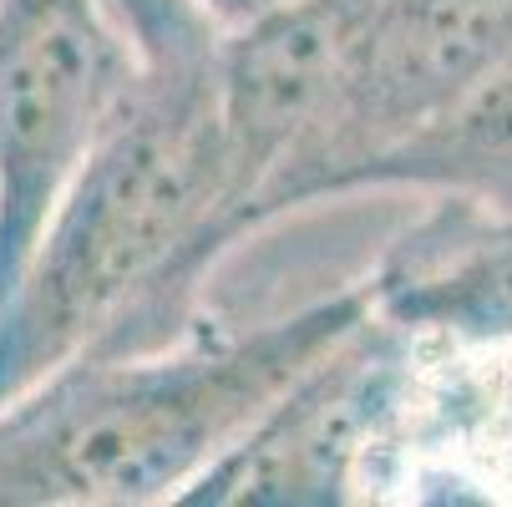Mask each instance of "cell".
Returning <instances> with one entry per match:
<instances>
[{"label":"cell","mask_w":512,"mask_h":507,"mask_svg":"<svg viewBox=\"0 0 512 507\" xmlns=\"http://www.w3.org/2000/svg\"><path fill=\"white\" fill-rule=\"evenodd\" d=\"M198 6L218 21V26H244V21H259L279 6H295V0H198Z\"/></svg>","instance_id":"cell-7"},{"label":"cell","mask_w":512,"mask_h":507,"mask_svg":"<svg viewBox=\"0 0 512 507\" xmlns=\"http://www.w3.org/2000/svg\"><path fill=\"white\" fill-rule=\"evenodd\" d=\"M365 320L355 279L254 330L198 320L158 350L77 355L0 406V507L183 502Z\"/></svg>","instance_id":"cell-2"},{"label":"cell","mask_w":512,"mask_h":507,"mask_svg":"<svg viewBox=\"0 0 512 507\" xmlns=\"http://www.w3.org/2000/svg\"><path fill=\"white\" fill-rule=\"evenodd\" d=\"M371 310L421 340L512 350V208L426 193V208L360 279Z\"/></svg>","instance_id":"cell-6"},{"label":"cell","mask_w":512,"mask_h":507,"mask_svg":"<svg viewBox=\"0 0 512 507\" xmlns=\"http://www.w3.org/2000/svg\"><path fill=\"white\" fill-rule=\"evenodd\" d=\"M512 61V0H365L345 82L310 142L269 183L259 229L355 198L360 173Z\"/></svg>","instance_id":"cell-3"},{"label":"cell","mask_w":512,"mask_h":507,"mask_svg":"<svg viewBox=\"0 0 512 507\" xmlns=\"http://www.w3.org/2000/svg\"><path fill=\"white\" fill-rule=\"evenodd\" d=\"M127 71L107 0H0V300L117 112Z\"/></svg>","instance_id":"cell-4"},{"label":"cell","mask_w":512,"mask_h":507,"mask_svg":"<svg viewBox=\"0 0 512 507\" xmlns=\"http://www.w3.org/2000/svg\"><path fill=\"white\" fill-rule=\"evenodd\" d=\"M416 366L421 340L371 310V320L289 386L274 411L224 462H213L183 502L330 507L371 497L381 482L376 467L401 452Z\"/></svg>","instance_id":"cell-5"},{"label":"cell","mask_w":512,"mask_h":507,"mask_svg":"<svg viewBox=\"0 0 512 507\" xmlns=\"http://www.w3.org/2000/svg\"><path fill=\"white\" fill-rule=\"evenodd\" d=\"M132 71L0 300V406L77 355L158 350L203 320V234L224 198L218 56L198 0H107Z\"/></svg>","instance_id":"cell-1"}]
</instances>
